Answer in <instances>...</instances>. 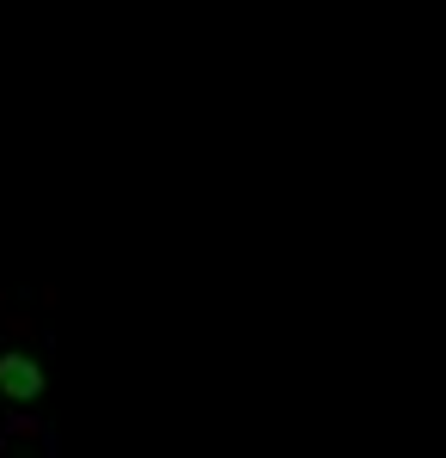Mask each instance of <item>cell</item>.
Returning <instances> with one entry per match:
<instances>
[{
    "mask_svg": "<svg viewBox=\"0 0 446 458\" xmlns=\"http://www.w3.org/2000/svg\"><path fill=\"white\" fill-rule=\"evenodd\" d=\"M0 397H19V403L43 397V367L31 354H0Z\"/></svg>",
    "mask_w": 446,
    "mask_h": 458,
    "instance_id": "6da1fadb",
    "label": "cell"
}]
</instances>
